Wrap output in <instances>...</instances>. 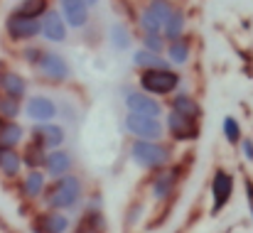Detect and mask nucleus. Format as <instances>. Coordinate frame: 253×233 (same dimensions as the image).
Returning <instances> with one entry per match:
<instances>
[{
  "mask_svg": "<svg viewBox=\"0 0 253 233\" xmlns=\"http://www.w3.org/2000/svg\"><path fill=\"white\" fill-rule=\"evenodd\" d=\"M82 192H84L82 179L69 172V174L54 179L52 189L44 194V204H47L49 209H57V211H69V209H74V206L79 204Z\"/></svg>",
  "mask_w": 253,
  "mask_h": 233,
  "instance_id": "1",
  "label": "nucleus"
},
{
  "mask_svg": "<svg viewBox=\"0 0 253 233\" xmlns=\"http://www.w3.org/2000/svg\"><path fill=\"white\" fill-rule=\"evenodd\" d=\"M169 148L155 140H140L135 138V143L130 145V159L143 167V169H165L169 162Z\"/></svg>",
  "mask_w": 253,
  "mask_h": 233,
  "instance_id": "2",
  "label": "nucleus"
},
{
  "mask_svg": "<svg viewBox=\"0 0 253 233\" xmlns=\"http://www.w3.org/2000/svg\"><path fill=\"white\" fill-rule=\"evenodd\" d=\"M123 125L126 130L133 135V138H140V140H160L165 135V125L160 118L155 116H143V113H130L123 118Z\"/></svg>",
  "mask_w": 253,
  "mask_h": 233,
  "instance_id": "3",
  "label": "nucleus"
},
{
  "mask_svg": "<svg viewBox=\"0 0 253 233\" xmlns=\"http://www.w3.org/2000/svg\"><path fill=\"white\" fill-rule=\"evenodd\" d=\"M140 88L155 96H168L179 86V74L172 69H143L140 72Z\"/></svg>",
  "mask_w": 253,
  "mask_h": 233,
  "instance_id": "4",
  "label": "nucleus"
},
{
  "mask_svg": "<svg viewBox=\"0 0 253 233\" xmlns=\"http://www.w3.org/2000/svg\"><path fill=\"white\" fill-rule=\"evenodd\" d=\"M37 72L42 74L44 78H49L52 83H62V81H69L72 78V67H69V62L62 57V54H57V52H44L42 49V54H40V59H37Z\"/></svg>",
  "mask_w": 253,
  "mask_h": 233,
  "instance_id": "5",
  "label": "nucleus"
},
{
  "mask_svg": "<svg viewBox=\"0 0 253 233\" xmlns=\"http://www.w3.org/2000/svg\"><path fill=\"white\" fill-rule=\"evenodd\" d=\"M5 30L12 39L25 42V39H32V37L42 35V17H25L20 12H12L5 22Z\"/></svg>",
  "mask_w": 253,
  "mask_h": 233,
  "instance_id": "6",
  "label": "nucleus"
},
{
  "mask_svg": "<svg viewBox=\"0 0 253 233\" xmlns=\"http://www.w3.org/2000/svg\"><path fill=\"white\" fill-rule=\"evenodd\" d=\"M231 196H234V177L219 167L214 172V179H211V214L216 216L221 209H226Z\"/></svg>",
  "mask_w": 253,
  "mask_h": 233,
  "instance_id": "7",
  "label": "nucleus"
},
{
  "mask_svg": "<svg viewBox=\"0 0 253 233\" xmlns=\"http://www.w3.org/2000/svg\"><path fill=\"white\" fill-rule=\"evenodd\" d=\"M123 103L130 113H143V116H155V118L163 116L160 101H155L150 93H143L138 88H126L123 91Z\"/></svg>",
  "mask_w": 253,
  "mask_h": 233,
  "instance_id": "8",
  "label": "nucleus"
},
{
  "mask_svg": "<svg viewBox=\"0 0 253 233\" xmlns=\"http://www.w3.org/2000/svg\"><path fill=\"white\" fill-rule=\"evenodd\" d=\"M165 128L169 130V135L179 143H187V140H194L199 135V128H197V118H189V116H182L177 111H169L168 120H165Z\"/></svg>",
  "mask_w": 253,
  "mask_h": 233,
  "instance_id": "9",
  "label": "nucleus"
},
{
  "mask_svg": "<svg viewBox=\"0 0 253 233\" xmlns=\"http://www.w3.org/2000/svg\"><path fill=\"white\" fill-rule=\"evenodd\" d=\"M69 32V25L62 15V10H47L42 15V37L49 42H64Z\"/></svg>",
  "mask_w": 253,
  "mask_h": 233,
  "instance_id": "10",
  "label": "nucleus"
},
{
  "mask_svg": "<svg viewBox=\"0 0 253 233\" xmlns=\"http://www.w3.org/2000/svg\"><path fill=\"white\" fill-rule=\"evenodd\" d=\"M25 113L35 123H49L57 116V103L49 96H32L25 106Z\"/></svg>",
  "mask_w": 253,
  "mask_h": 233,
  "instance_id": "11",
  "label": "nucleus"
},
{
  "mask_svg": "<svg viewBox=\"0 0 253 233\" xmlns=\"http://www.w3.org/2000/svg\"><path fill=\"white\" fill-rule=\"evenodd\" d=\"M72 226L69 216L64 211H49V214H42L35 219L32 224V231L35 233H67V229Z\"/></svg>",
  "mask_w": 253,
  "mask_h": 233,
  "instance_id": "12",
  "label": "nucleus"
},
{
  "mask_svg": "<svg viewBox=\"0 0 253 233\" xmlns=\"http://www.w3.org/2000/svg\"><path fill=\"white\" fill-rule=\"evenodd\" d=\"M59 10L69 27L82 30L88 22V2L86 0H59Z\"/></svg>",
  "mask_w": 253,
  "mask_h": 233,
  "instance_id": "13",
  "label": "nucleus"
},
{
  "mask_svg": "<svg viewBox=\"0 0 253 233\" xmlns=\"http://www.w3.org/2000/svg\"><path fill=\"white\" fill-rule=\"evenodd\" d=\"M64 138H67V133L57 123H37L35 125V140L40 145H44L47 150H59V145L64 143Z\"/></svg>",
  "mask_w": 253,
  "mask_h": 233,
  "instance_id": "14",
  "label": "nucleus"
},
{
  "mask_svg": "<svg viewBox=\"0 0 253 233\" xmlns=\"http://www.w3.org/2000/svg\"><path fill=\"white\" fill-rule=\"evenodd\" d=\"M72 167H74V159H72L69 153H64V150H52V153L47 155V162H44L47 174H49V177H54V179H59V177L69 174V172H72Z\"/></svg>",
  "mask_w": 253,
  "mask_h": 233,
  "instance_id": "15",
  "label": "nucleus"
},
{
  "mask_svg": "<svg viewBox=\"0 0 253 233\" xmlns=\"http://www.w3.org/2000/svg\"><path fill=\"white\" fill-rule=\"evenodd\" d=\"M0 91L5 96H15L22 98L27 93V81L20 77L17 72H0Z\"/></svg>",
  "mask_w": 253,
  "mask_h": 233,
  "instance_id": "16",
  "label": "nucleus"
},
{
  "mask_svg": "<svg viewBox=\"0 0 253 233\" xmlns=\"http://www.w3.org/2000/svg\"><path fill=\"white\" fill-rule=\"evenodd\" d=\"M133 64L143 72V69H169V62L163 59V54H158V52H150V49H138L135 54H133Z\"/></svg>",
  "mask_w": 253,
  "mask_h": 233,
  "instance_id": "17",
  "label": "nucleus"
},
{
  "mask_svg": "<svg viewBox=\"0 0 253 233\" xmlns=\"http://www.w3.org/2000/svg\"><path fill=\"white\" fill-rule=\"evenodd\" d=\"M22 135H25L22 125L0 118V148H15V145H20L22 143Z\"/></svg>",
  "mask_w": 253,
  "mask_h": 233,
  "instance_id": "18",
  "label": "nucleus"
},
{
  "mask_svg": "<svg viewBox=\"0 0 253 233\" xmlns=\"http://www.w3.org/2000/svg\"><path fill=\"white\" fill-rule=\"evenodd\" d=\"M22 167V155L15 153V148H0V174L2 177H17Z\"/></svg>",
  "mask_w": 253,
  "mask_h": 233,
  "instance_id": "19",
  "label": "nucleus"
},
{
  "mask_svg": "<svg viewBox=\"0 0 253 233\" xmlns=\"http://www.w3.org/2000/svg\"><path fill=\"white\" fill-rule=\"evenodd\" d=\"M42 192H44V174L40 169H30V174L22 179V194L30 199H37L42 196Z\"/></svg>",
  "mask_w": 253,
  "mask_h": 233,
  "instance_id": "20",
  "label": "nucleus"
},
{
  "mask_svg": "<svg viewBox=\"0 0 253 233\" xmlns=\"http://www.w3.org/2000/svg\"><path fill=\"white\" fill-rule=\"evenodd\" d=\"M22 162H25L30 169H40V167H44V162H47V148L40 145L37 140H32V143L25 148Z\"/></svg>",
  "mask_w": 253,
  "mask_h": 233,
  "instance_id": "21",
  "label": "nucleus"
},
{
  "mask_svg": "<svg viewBox=\"0 0 253 233\" xmlns=\"http://www.w3.org/2000/svg\"><path fill=\"white\" fill-rule=\"evenodd\" d=\"M174 172H168V169H163L155 179H153V196L155 199H168L169 192L174 189Z\"/></svg>",
  "mask_w": 253,
  "mask_h": 233,
  "instance_id": "22",
  "label": "nucleus"
},
{
  "mask_svg": "<svg viewBox=\"0 0 253 233\" xmlns=\"http://www.w3.org/2000/svg\"><path fill=\"white\" fill-rule=\"evenodd\" d=\"M168 57H169L172 64L184 67V64L189 62V57H192V47H189V42H184V39H174V42L168 47Z\"/></svg>",
  "mask_w": 253,
  "mask_h": 233,
  "instance_id": "23",
  "label": "nucleus"
},
{
  "mask_svg": "<svg viewBox=\"0 0 253 233\" xmlns=\"http://www.w3.org/2000/svg\"><path fill=\"white\" fill-rule=\"evenodd\" d=\"M130 32H128V27L123 25V22H116V25H111V44H113V49H118V52H126V49H130Z\"/></svg>",
  "mask_w": 253,
  "mask_h": 233,
  "instance_id": "24",
  "label": "nucleus"
},
{
  "mask_svg": "<svg viewBox=\"0 0 253 233\" xmlns=\"http://www.w3.org/2000/svg\"><path fill=\"white\" fill-rule=\"evenodd\" d=\"M172 111L182 113V116H189V118H199L202 108L197 106V101L192 96H174L172 98Z\"/></svg>",
  "mask_w": 253,
  "mask_h": 233,
  "instance_id": "25",
  "label": "nucleus"
},
{
  "mask_svg": "<svg viewBox=\"0 0 253 233\" xmlns=\"http://www.w3.org/2000/svg\"><path fill=\"white\" fill-rule=\"evenodd\" d=\"M184 25H187V22H184V12L174 10V12H172V17H169V22L165 25V30H163L165 39H169V42H174V39H182Z\"/></svg>",
  "mask_w": 253,
  "mask_h": 233,
  "instance_id": "26",
  "label": "nucleus"
},
{
  "mask_svg": "<svg viewBox=\"0 0 253 233\" xmlns=\"http://www.w3.org/2000/svg\"><path fill=\"white\" fill-rule=\"evenodd\" d=\"M138 27L143 30V35H163V22L148 7L138 15Z\"/></svg>",
  "mask_w": 253,
  "mask_h": 233,
  "instance_id": "27",
  "label": "nucleus"
},
{
  "mask_svg": "<svg viewBox=\"0 0 253 233\" xmlns=\"http://www.w3.org/2000/svg\"><path fill=\"white\" fill-rule=\"evenodd\" d=\"M148 10L163 22V30H165V25L169 22V17H172V12H174V7H172V2L169 0H150L148 2Z\"/></svg>",
  "mask_w": 253,
  "mask_h": 233,
  "instance_id": "28",
  "label": "nucleus"
},
{
  "mask_svg": "<svg viewBox=\"0 0 253 233\" xmlns=\"http://www.w3.org/2000/svg\"><path fill=\"white\" fill-rule=\"evenodd\" d=\"M221 130H224V138L231 143V145H241V125H239V120L234 118V116H226L224 118V123H221Z\"/></svg>",
  "mask_w": 253,
  "mask_h": 233,
  "instance_id": "29",
  "label": "nucleus"
},
{
  "mask_svg": "<svg viewBox=\"0 0 253 233\" xmlns=\"http://www.w3.org/2000/svg\"><path fill=\"white\" fill-rule=\"evenodd\" d=\"M15 12H20L25 17H42L47 12V0H22Z\"/></svg>",
  "mask_w": 253,
  "mask_h": 233,
  "instance_id": "30",
  "label": "nucleus"
},
{
  "mask_svg": "<svg viewBox=\"0 0 253 233\" xmlns=\"http://www.w3.org/2000/svg\"><path fill=\"white\" fill-rule=\"evenodd\" d=\"M20 116V98L15 96H0V118L5 120H15Z\"/></svg>",
  "mask_w": 253,
  "mask_h": 233,
  "instance_id": "31",
  "label": "nucleus"
},
{
  "mask_svg": "<svg viewBox=\"0 0 253 233\" xmlns=\"http://www.w3.org/2000/svg\"><path fill=\"white\" fill-rule=\"evenodd\" d=\"M163 37H165V35H143V47L150 49V52L163 54V52H165V39H163Z\"/></svg>",
  "mask_w": 253,
  "mask_h": 233,
  "instance_id": "32",
  "label": "nucleus"
},
{
  "mask_svg": "<svg viewBox=\"0 0 253 233\" xmlns=\"http://www.w3.org/2000/svg\"><path fill=\"white\" fill-rule=\"evenodd\" d=\"M241 153H244V157H246L249 162H253V140L251 138H244V140H241Z\"/></svg>",
  "mask_w": 253,
  "mask_h": 233,
  "instance_id": "33",
  "label": "nucleus"
},
{
  "mask_svg": "<svg viewBox=\"0 0 253 233\" xmlns=\"http://www.w3.org/2000/svg\"><path fill=\"white\" fill-rule=\"evenodd\" d=\"M244 187H246V199H249V209H251V219H253V182L246 179Z\"/></svg>",
  "mask_w": 253,
  "mask_h": 233,
  "instance_id": "34",
  "label": "nucleus"
},
{
  "mask_svg": "<svg viewBox=\"0 0 253 233\" xmlns=\"http://www.w3.org/2000/svg\"><path fill=\"white\" fill-rule=\"evenodd\" d=\"M79 233H101V229L98 226H93V224H86L84 221V226H82V231Z\"/></svg>",
  "mask_w": 253,
  "mask_h": 233,
  "instance_id": "35",
  "label": "nucleus"
},
{
  "mask_svg": "<svg viewBox=\"0 0 253 233\" xmlns=\"http://www.w3.org/2000/svg\"><path fill=\"white\" fill-rule=\"evenodd\" d=\"M88 2V7H93V5H98V0H86Z\"/></svg>",
  "mask_w": 253,
  "mask_h": 233,
  "instance_id": "36",
  "label": "nucleus"
}]
</instances>
